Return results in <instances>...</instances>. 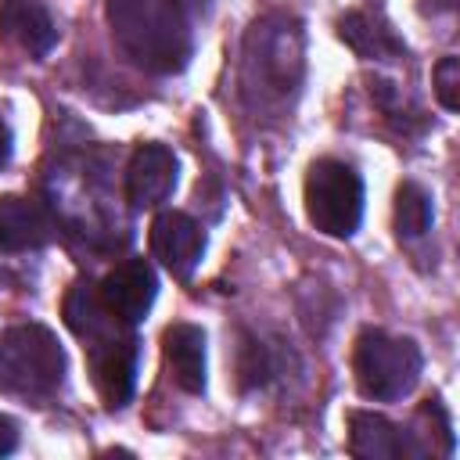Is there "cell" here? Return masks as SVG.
<instances>
[{"instance_id":"5b68a950","label":"cell","mask_w":460,"mask_h":460,"mask_svg":"<svg viewBox=\"0 0 460 460\" xmlns=\"http://www.w3.org/2000/svg\"><path fill=\"white\" fill-rule=\"evenodd\" d=\"M90 367L101 399L111 410L126 406L137 385V338L129 331H101L97 338H90Z\"/></svg>"},{"instance_id":"2e32d148","label":"cell","mask_w":460,"mask_h":460,"mask_svg":"<svg viewBox=\"0 0 460 460\" xmlns=\"http://www.w3.org/2000/svg\"><path fill=\"white\" fill-rule=\"evenodd\" d=\"M11 158V129H7V122L0 119V165Z\"/></svg>"},{"instance_id":"4fadbf2b","label":"cell","mask_w":460,"mask_h":460,"mask_svg":"<svg viewBox=\"0 0 460 460\" xmlns=\"http://www.w3.org/2000/svg\"><path fill=\"white\" fill-rule=\"evenodd\" d=\"M431 194L420 183H402L395 190V230L399 237H424L431 230Z\"/></svg>"},{"instance_id":"7c38bea8","label":"cell","mask_w":460,"mask_h":460,"mask_svg":"<svg viewBox=\"0 0 460 460\" xmlns=\"http://www.w3.org/2000/svg\"><path fill=\"white\" fill-rule=\"evenodd\" d=\"M338 36L363 58H385V54H399L402 43L392 36V29L374 18V14H363V11H352L338 22Z\"/></svg>"},{"instance_id":"ba28073f","label":"cell","mask_w":460,"mask_h":460,"mask_svg":"<svg viewBox=\"0 0 460 460\" xmlns=\"http://www.w3.org/2000/svg\"><path fill=\"white\" fill-rule=\"evenodd\" d=\"M0 36L7 43H14L18 50H25L29 58H43L58 43L54 18L40 0H4L0 4Z\"/></svg>"},{"instance_id":"e0dca14e","label":"cell","mask_w":460,"mask_h":460,"mask_svg":"<svg viewBox=\"0 0 460 460\" xmlns=\"http://www.w3.org/2000/svg\"><path fill=\"white\" fill-rule=\"evenodd\" d=\"M169 4H176V7H183V11H198L205 0H169Z\"/></svg>"},{"instance_id":"6da1fadb","label":"cell","mask_w":460,"mask_h":460,"mask_svg":"<svg viewBox=\"0 0 460 460\" xmlns=\"http://www.w3.org/2000/svg\"><path fill=\"white\" fill-rule=\"evenodd\" d=\"M420 349L410 338H395L381 327H363L352 349V374L367 399L392 402L413 392L420 381Z\"/></svg>"},{"instance_id":"9c48e42d","label":"cell","mask_w":460,"mask_h":460,"mask_svg":"<svg viewBox=\"0 0 460 460\" xmlns=\"http://www.w3.org/2000/svg\"><path fill=\"white\" fill-rule=\"evenodd\" d=\"M162 352L172 381L183 392L201 395L205 392V331L198 323H169L162 334Z\"/></svg>"},{"instance_id":"52a82bcc","label":"cell","mask_w":460,"mask_h":460,"mask_svg":"<svg viewBox=\"0 0 460 460\" xmlns=\"http://www.w3.org/2000/svg\"><path fill=\"white\" fill-rule=\"evenodd\" d=\"M180 162L165 144H140L126 169V201L133 208H158L176 190Z\"/></svg>"},{"instance_id":"3957f363","label":"cell","mask_w":460,"mask_h":460,"mask_svg":"<svg viewBox=\"0 0 460 460\" xmlns=\"http://www.w3.org/2000/svg\"><path fill=\"white\" fill-rule=\"evenodd\" d=\"M305 216L327 237H352L363 223V180L338 158H316L305 172Z\"/></svg>"},{"instance_id":"277c9868","label":"cell","mask_w":460,"mask_h":460,"mask_svg":"<svg viewBox=\"0 0 460 460\" xmlns=\"http://www.w3.org/2000/svg\"><path fill=\"white\" fill-rule=\"evenodd\" d=\"M151 255L180 280H187L201 255H205V230L194 216L180 212V208H162L155 219H151Z\"/></svg>"},{"instance_id":"7a4b0ae2","label":"cell","mask_w":460,"mask_h":460,"mask_svg":"<svg viewBox=\"0 0 460 460\" xmlns=\"http://www.w3.org/2000/svg\"><path fill=\"white\" fill-rule=\"evenodd\" d=\"M65 377V352L40 323L11 327L0 334V392L40 399Z\"/></svg>"},{"instance_id":"8992f818","label":"cell","mask_w":460,"mask_h":460,"mask_svg":"<svg viewBox=\"0 0 460 460\" xmlns=\"http://www.w3.org/2000/svg\"><path fill=\"white\" fill-rule=\"evenodd\" d=\"M97 295H101L104 309H108L119 323L133 327V323H140V320L147 316V309L155 305V295H158L155 266H151L147 259H126V262H119L115 270H108V277L101 280Z\"/></svg>"},{"instance_id":"8fae6325","label":"cell","mask_w":460,"mask_h":460,"mask_svg":"<svg viewBox=\"0 0 460 460\" xmlns=\"http://www.w3.org/2000/svg\"><path fill=\"white\" fill-rule=\"evenodd\" d=\"M50 241V223L43 208L29 198H0V252H32Z\"/></svg>"},{"instance_id":"30bf717a","label":"cell","mask_w":460,"mask_h":460,"mask_svg":"<svg viewBox=\"0 0 460 460\" xmlns=\"http://www.w3.org/2000/svg\"><path fill=\"white\" fill-rule=\"evenodd\" d=\"M349 449L352 456L363 460H395V456H413V442L381 413L356 410L349 417Z\"/></svg>"},{"instance_id":"5bb4252c","label":"cell","mask_w":460,"mask_h":460,"mask_svg":"<svg viewBox=\"0 0 460 460\" xmlns=\"http://www.w3.org/2000/svg\"><path fill=\"white\" fill-rule=\"evenodd\" d=\"M435 97L446 111H456L460 108V58L446 54L438 65H435Z\"/></svg>"},{"instance_id":"9a60e30c","label":"cell","mask_w":460,"mask_h":460,"mask_svg":"<svg viewBox=\"0 0 460 460\" xmlns=\"http://www.w3.org/2000/svg\"><path fill=\"white\" fill-rule=\"evenodd\" d=\"M14 446H18V424L0 413V456H7Z\"/></svg>"}]
</instances>
